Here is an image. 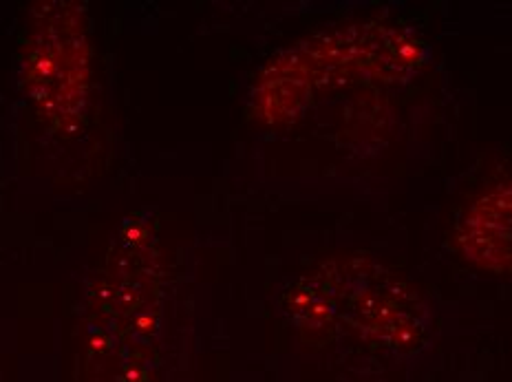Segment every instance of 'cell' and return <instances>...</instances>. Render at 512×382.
Segmentation results:
<instances>
[{
	"label": "cell",
	"instance_id": "1",
	"mask_svg": "<svg viewBox=\"0 0 512 382\" xmlns=\"http://www.w3.org/2000/svg\"><path fill=\"white\" fill-rule=\"evenodd\" d=\"M457 241L479 268L512 274V179L488 186L464 210Z\"/></svg>",
	"mask_w": 512,
	"mask_h": 382
}]
</instances>
